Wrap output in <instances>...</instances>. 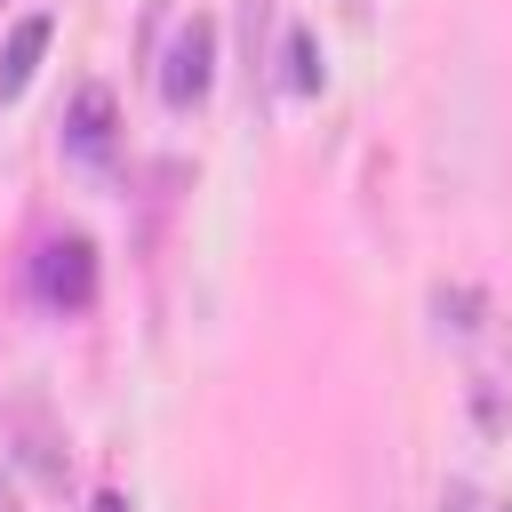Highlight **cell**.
<instances>
[{"instance_id":"11","label":"cell","mask_w":512,"mask_h":512,"mask_svg":"<svg viewBox=\"0 0 512 512\" xmlns=\"http://www.w3.org/2000/svg\"><path fill=\"white\" fill-rule=\"evenodd\" d=\"M496 512H512V504H496Z\"/></svg>"},{"instance_id":"4","label":"cell","mask_w":512,"mask_h":512,"mask_svg":"<svg viewBox=\"0 0 512 512\" xmlns=\"http://www.w3.org/2000/svg\"><path fill=\"white\" fill-rule=\"evenodd\" d=\"M48 32H56V16H24V24L8 32V48H0V96H24V88H32Z\"/></svg>"},{"instance_id":"5","label":"cell","mask_w":512,"mask_h":512,"mask_svg":"<svg viewBox=\"0 0 512 512\" xmlns=\"http://www.w3.org/2000/svg\"><path fill=\"white\" fill-rule=\"evenodd\" d=\"M432 312H440V328H448V336H480V328H488L480 288H432Z\"/></svg>"},{"instance_id":"9","label":"cell","mask_w":512,"mask_h":512,"mask_svg":"<svg viewBox=\"0 0 512 512\" xmlns=\"http://www.w3.org/2000/svg\"><path fill=\"white\" fill-rule=\"evenodd\" d=\"M88 512H136V504H128V496H112V488H104V496H96V504H88Z\"/></svg>"},{"instance_id":"10","label":"cell","mask_w":512,"mask_h":512,"mask_svg":"<svg viewBox=\"0 0 512 512\" xmlns=\"http://www.w3.org/2000/svg\"><path fill=\"white\" fill-rule=\"evenodd\" d=\"M448 512H472V488H464V480L448 488Z\"/></svg>"},{"instance_id":"3","label":"cell","mask_w":512,"mask_h":512,"mask_svg":"<svg viewBox=\"0 0 512 512\" xmlns=\"http://www.w3.org/2000/svg\"><path fill=\"white\" fill-rule=\"evenodd\" d=\"M64 152L72 160H112V88H80L72 96V120H64Z\"/></svg>"},{"instance_id":"2","label":"cell","mask_w":512,"mask_h":512,"mask_svg":"<svg viewBox=\"0 0 512 512\" xmlns=\"http://www.w3.org/2000/svg\"><path fill=\"white\" fill-rule=\"evenodd\" d=\"M40 296H48V304H64V312L96 304V248H88L80 232H64V240H48V248H40Z\"/></svg>"},{"instance_id":"1","label":"cell","mask_w":512,"mask_h":512,"mask_svg":"<svg viewBox=\"0 0 512 512\" xmlns=\"http://www.w3.org/2000/svg\"><path fill=\"white\" fill-rule=\"evenodd\" d=\"M160 104L168 112H192L200 96H208V80H216V24L208 16H184L176 32H168V56H160Z\"/></svg>"},{"instance_id":"8","label":"cell","mask_w":512,"mask_h":512,"mask_svg":"<svg viewBox=\"0 0 512 512\" xmlns=\"http://www.w3.org/2000/svg\"><path fill=\"white\" fill-rule=\"evenodd\" d=\"M336 8H344V24H368V8H376V0H336Z\"/></svg>"},{"instance_id":"6","label":"cell","mask_w":512,"mask_h":512,"mask_svg":"<svg viewBox=\"0 0 512 512\" xmlns=\"http://www.w3.org/2000/svg\"><path fill=\"white\" fill-rule=\"evenodd\" d=\"M472 424H480L488 440L512 424V408H504V376H496V368H472Z\"/></svg>"},{"instance_id":"7","label":"cell","mask_w":512,"mask_h":512,"mask_svg":"<svg viewBox=\"0 0 512 512\" xmlns=\"http://www.w3.org/2000/svg\"><path fill=\"white\" fill-rule=\"evenodd\" d=\"M288 88L296 96H320V40H312V24L288 32Z\"/></svg>"}]
</instances>
